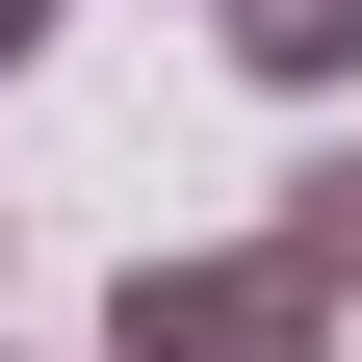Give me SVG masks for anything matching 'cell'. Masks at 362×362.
<instances>
[{"label": "cell", "mask_w": 362, "mask_h": 362, "mask_svg": "<svg viewBox=\"0 0 362 362\" xmlns=\"http://www.w3.org/2000/svg\"><path fill=\"white\" fill-rule=\"evenodd\" d=\"M104 362H337V285L285 233H181V259L104 285Z\"/></svg>", "instance_id": "6da1fadb"}, {"label": "cell", "mask_w": 362, "mask_h": 362, "mask_svg": "<svg viewBox=\"0 0 362 362\" xmlns=\"http://www.w3.org/2000/svg\"><path fill=\"white\" fill-rule=\"evenodd\" d=\"M207 26H233L259 104H337V78H362V0H207Z\"/></svg>", "instance_id": "7a4b0ae2"}, {"label": "cell", "mask_w": 362, "mask_h": 362, "mask_svg": "<svg viewBox=\"0 0 362 362\" xmlns=\"http://www.w3.org/2000/svg\"><path fill=\"white\" fill-rule=\"evenodd\" d=\"M259 233H285V259H310V285H337V310H362V129H337V156H310V181H285V207H259Z\"/></svg>", "instance_id": "3957f363"}, {"label": "cell", "mask_w": 362, "mask_h": 362, "mask_svg": "<svg viewBox=\"0 0 362 362\" xmlns=\"http://www.w3.org/2000/svg\"><path fill=\"white\" fill-rule=\"evenodd\" d=\"M52 26H78V0H0V78H26V52H52Z\"/></svg>", "instance_id": "277c9868"}]
</instances>
